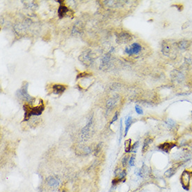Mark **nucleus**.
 I'll return each mask as SVG.
<instances>
[{
  "mask_svg": "<svg viewBox=\"0 0 192 192\" xmlns=\"http://www.w3.org/2000/svg\"><path fill=\"white\" fill-rule=\"evenodd\" d=\"M123 169H122V168L121 167H118L115 170V172H114V173H115V177H118L119 176V175L121 173V172L122 171Z\"/></svg>",
  "mask_w": 192,
  "mask_h": 192,
  "instance_id": "30",
  "label": "nucleus"
},
{
  "mask_svg": "<svg viewBox=\"0 0 192 192\" xmlns=\"http://www.w3.org/2000/svg\"><path fill=\"white\" fill-rule=\"evenodd\" d=\"M117 101H118V98H116V97H112V98H110V99L107 101V103H106L107 110L111 109L115 105V104L116 103Z\"/></svg>",
  "mask_w": 192,
  "mask_h": 192,
  "instance_id": "17",
  "label": "nucleus"
},
{
  "mask_svg": "<svg viewBox=\"0 0 192 192\" xmlns=\"http://www.w3.org/2000/svg\"><path fill=\"white\" fill-rule=\"evenodd\" d=\"M170 50L171 47L169 43H168L166 41H163L162 44V53L166 55V56H169L170 53Z\"/></svg>",
  "mask_w": 192,
  "mask_h": 192,
  "instance_id": "12",
  "label": "nucleus"
},
{
  "mask_svg": "<svg viewBox=\"0 0 192 192\" xmlns=\"http://www.w3.org/2000/svg\"><path fill=\"white\" fill-rule=\"evenodd\" d=\"M135 112L138 114V115H143V110L142 109V108H141L140 105H135Z\"/></svg>",
  "mask_w": 192,
  "mask_h": 192,
  "instance_id": "26",
  "label": "nucleus"
},
{
  "mask_svg": "<svg viewBox=\"0 0 192 192\" xmlns=\"http://www.w3.org/2000/svg\"><path fill=\"white\" fill-rule=\"evenodd\" d=\"M27 85H28V84H27L26 85L22 86V88L20 90H18L17 93H19V95L20 97H22L24 99H25L27 101L30 103L32 101L34 100V99H33L32 97H31L28 94V93H27Z\"/></svg>",
  "mask_w": 192,
  "mask_h": 192,
  "instance_id": "8",
  "label": "nucleus"
},
{
  "mask_svg": "<svg viewBox=\"0 0 192 192\" xmlns=\"http://www.w3.org/2000/svg\"><path fill=\"white\" fill-rule=\"evenodd\" d=\"M167 127H168L169 129H173L175 126H176V123L173 119H168L167 121L166 122Z\"/></svg>",
  "mask_w": 192,
  "mask_h": 192,
  "instance_id": "20",
  "label": "nucleus"
},
{
  "mask_svg": "<svg viewBox=\"0 0 192 192\" xmlns=\"http://www.w3.org/2000/svg\"><path fill=\"white\" fill-rule=\"evenodd\" d=\"M118 115H119V113H118V111L117 112H115V113L114 114V116L113 119H112V120H111V122L110 123V124L111 125V124H113L114 122H115V121H117V119H118Z\"/></svg>",
  "mask_w": 192,
  "mask_h": 192,
  "instance_id": "29",
  "label": "nucleus"
},
{
  "mask_svg": "<svg viewBox=\"0 0 192 192\" xmlns=\"http://www.w3.org/2000/svg\"><path fill=\"white\" fill-rule=\"evenodd\" d=\"M131 147H132V144H131V139H129L125 140L124 142V151L126 153H130L131 152Z\"/></svg>",
  "mask_w": 192,
  "mask_h": 192,
  "instance_id": "19",
  "label": "nucleus"
},
{
  "mask_svg": "<svg viewBox=\"0 0 192 192\" xmlns=\"http://www.w3.org/2000/svg\"><path fill=\"white\" fill-rule=\"evenodd\" d=\"M135 155H132L129 158V166L130 167H133V166H135Z\"/></svg>",
  "mask_w": 192,
  "mask_h": 192,
  "instance_id": "22",
  "label": "nucleus"
},
{
  "mask_svg": "<svg viewBox=\"0 0 192 192\" xmlns=\"http://www.w3.org/2000/svg\"><path fill=\"white\" fill-rule=\"evenodd\" d=\"M114 50H115V48H114L113 47H112L109 52H108V53L105 55L104 57H103V58L102 59L100 69H101L102 67H103V66H105V65H107V64L109 63L110 59V54H111L112 52L114 51Z\"/></svg>",
  "mask_w": 192,
  "mask_h": 192,
  "instance_id": "14",
  "label": "nucleus"
},
{
  "mask_svg": "<svg viewBox=\"0 0 192 192\" xmlns=\"http://www.w3.org/2000/svg\"><path fill=\"white\" fill-rule=\"evenodd\" d=\"M175 146H176V144L174 143L165 142V143H163L162 144L159 145L157 146V148H158V149H159L160 150H162V152L168 154L170 152V150L173 148H175Z\"/></svg>",
  "mask_w": 192,
  "mask_h": 192,
  "instance_id": "7",
  "label": "nucleus"
},
{
  "mask_svg": "<svg viewBox=\"0 0 192 192\" xmlns=\"http://www.w3.org/2000/svg\"><path fill=\"white\" fill-rule=\"evenodd\" d=\"M192 178V170H184L180 176V183L185 191H189Z\"/></svg>",
  "mask_w": 192,
  "mask_h": 192,
  "instance_id": "2",
  "label": "nucleus"
},
{
  "mask_svg": "<svg viewBox=\"0 0 192 192\" xmlns=\"http://www.w3.org/2000/svg\"><path fill=\"white\" fill-rule=\"evenodd\" d=\"M58 2L60 4V5H59V8H58L57 13H58V16H59V17L60 19H61V18H63V17L65 16L66 15V13L69 12L70 10L69 9L67 8L64 4H62L63 1H58Z\"/></svg>",
  "mask_w": 192,
  "mask_h": 192,
  "instance_id": "9",
  "label": "nucleus"
},
{
  "mask_svg": "<svg viewBox=\"0 0 192 192\" xmlns=\"http://www.w3.org/2000/svg\"><path fill=\"white\" fill-rule=\"evenodd\" d=\"M190 42L189 41H186V40H182V41H180L177 43V47L180 49V50H187V48H189L190 46Z\"/></svg>",
  "mask_w": 192,
  "mask_h": 192,
  "instance_id": "16",
  "label": "nucleus"
},
{
  "mask_svg": "<svg viewBox=\"0 0 192 192\" xmlns=\"http://www.w3.org/2000/svg\"><path fill=\"white\" fill-rule=\"evenodd\" d=\"M47 182H48V184L51 187H56L59 185V181L54 177H49L47 179Z\"/></svg>",
  "mask_w": 192,
  "mask_h": 192,
  "instance_id": "18",
  "label": "nucleus"
},
{
  "mask_svg": "<svg viewBox=\"0 0 192 192\" xmlns=\"http://www.w3.org/2000/svg\"><path fill=\"white\" fill-rule=\"evenodd\" d=\"M179 166H180V165L175 164L174 166H173L172 167L169 168L168 170H166V171L164 172V173H163L164 177H166V178H171V177L177 173V169H178Z\"/></svg>",
  "mask_w": 192,
  "mask_h": 192,
  "instance_id": "10",
  "label": "nucleus"
},
{
  "mask_svg": "<svg viewBox=\"0 0 192 192\" xmlns=\"http://www.w3.org/2000/svg\"><path fill=\"white\" fill-rule=\"evenodd\" d=\"M129 158L130 157L129 156V155H125V156H124L123 158H122V162H121V163H122V166L124 168H125L128 165V163H129Z\"/></svg>",
  "mask_w": 192,
  "mask_h": 192,
  "instance_id": "21",
  "label": "nucleus"
},
{
  "mask_svg": "<svg viewBox=\"0 0 192 192\" xmlns=\"http://www.w3.org/2000/svg\"><path fill=\"white\" fill-rule=\"evenodd\" d=\"M119 127H120V129H119V144H120V143H121V140H122V120L121 119L120 120V125H119Z\"/></svg>",
  "mask_w": 192,
  "mask_h": 192,
  "instance_id": "28",
  "label": "nucleus"
},
{
  "mask_svg": "<svg viewBox=\"0 0 192 192\" xmlns=\"http://www.w3.org/2000/svg\"><path fill=\"white\" fill-rule=\"evenodd\" d=\"M153 141H154V138L152 137H148L144 140L143 145V148H142V152L143 154H145L148 152L149 148V145L152 143Z\"/></svg>",
  "mask_w": 192,
  "mask_h": 192,
  "instance_id": "13",
  "label": "nucleus"
},
{
  "mask_svg": "<svg viewBox=\"0 0 192 192\" xmlns=\"http://www.w3.org/2000/svg\"><path fill=\"white\" fill-rule=\"evenodd\" d=\"M101 147H102V143H99V144L96 145V148L94 149V154H95V155H97V154L99 153L101 149Z\"/></svg>",
  "mask_w": 192,
  "mask_h": 192,
  "instance_id": "25",
  "label": "nucleus"
},
{
  "mask_svg": "<svg viewBox=\"0 0 192 192\" xmlns=\"http://www.w3.org/2000/svg\"><path fill=\"white\" fill-rule=\"evenodd\" d=\"M133 124V119H132V117L131 116H129L126 118L125 119V130H124V137H126L128 133V131L129 130V129L131 128V125Z\"/></svg>",
  "mask_w": 192,
  "mask_h": 192,
  "instance_id": "15",
  "label": "nucleus"
},
{
  "mask_svg": "<svg viewBox=\"0 0 192 192\" xmlns=\"http://www.w3.org/2000/svg\"><path fill=\"white\" fill-rule=\"evenodd\" d=\"M173 6L177 7V9H178V11H182V9H183V6H182V5H181V4H175V5H173Z\"/></svg>",
  "mask_w": 192,
  "mask_h": 192,
  "instance_id": "31",
  "label": "nucleus"
},
{
  "mask_svg": "<svg viewBox=\"0 0 192 192\" xmlns=\"http://www.w3.org/2000/svg\"><path fill=\"white\" fill-rule=\"evenodd\" d=\"M93 117L92 115L89 118V120H88V122L86 124L85 127H84L81 131V138L83 140H87V137L89 135V130H90V128H91V126L92 124V121H93Z\"/></svg>",
  "mask_w": 192,
  "mask_h": 192,
  "instance_id": "5",
  "label": "nucleus"
},
{
  "mask_svg": "<svg viewBox=\"0 0 192 192\" xmlns=\"http://www.w3.org/2000/svg\"><path fill=\"white\" fill-rule=\"evenodd\" d=\"M139 147V142L138 141H136L134 144L132 145V147H131V152L133 153H136L137 152V149Z\"/></svg>",
  "mask_w": 192,
  "mask_h": 192,
  "instance_id": "23",
  "label": "nucleus"
},
{
  "mask_svg": "<svg viewBox=\"0 0 192 192\" xmlns=\"http://www.w3.org/2000/svg\"><path fill=\"white\" fill-rule=\"evenodd\" d=\"M141 50H142V47L138 43H133L131 46L125 48L124 52L129 55H133L138 54L141 51Z\"/></svg>",
  "mask_w": 192,
  "mask_h": 192,
  "instance_id": "4",
  "label": "nucleus"
},
{
  "mask_svg": "<svg viewBox=\"0 0 192 192\" xmlns=\"http://www.w3.org/2000/svg\"><path fill=\"white\" fill-rule=\"evenodd\" d=\"M121 182H122V181L119 179V177H115V178H113V180H112V185H113V187H115V186H117V185H118V184L120 183Z\"/></svg>",
  "mask_w": 192,
  "mask_h": 192,
  "instance_id": "24",
  "label": "nucleus"
},
{
  "mask_svg": "<svg viewBox=\"0 0 192 192\" xmlns=\"http://www.w3.org/2000/svg\"><path fill=\"white\" fill-rule=\"evenodd\" d=\"M79 60L86 66L90 65L93 62L94 57L92 56V53L90 50H87L83 52L79 57Z\"/></svg>",
  "mask_w": 192,
  "mask_h": 192,
  "instance_id": "3",
  "label": "nucleus"
},
{
  "mask_svg": "<svg viewBox=\"0 0 192 192\" xmlns=\"http://www.w3.org/2000/svg\"><path fill=\"white\" fill-rule=\"evenodd\" d=\"M131 39L132 36L130 34L126 31H123L117 36V42L119 44H126L129 42Z\"/></svg>",
  "mask_w": 192,
  "mask_h": 192,
  "instance_id": "6",
  "label": "nucleus"
},
{
  "mask_svg": "<svg viewBox=\"0 0 192 192\" xmlns=\"http://www.w3.org/2000/svg\"><path fill=\"white\" fill-rule=\"evenodd\" d=\"M52 92L56 94H60L66 89V85L61 84H55L52 86Z\"/></svg>",
  "mask_w": 192,
  "mask_h": 192,
  "instance_id": "11",
  "label": "nucleus"
},
{
  "mask_svg": "<svg viewBox=\"0 0 192 192\" xmlns=\"http://www.w3.org/2000/svg\"><path fill=\"white\" fill-rule=\"evenodd\" d=\"M24 111H25V116L23 121H27L32 115H41L43 111L45 109V104L44 101L39 99V103L36 106H32L29 103H27L23 105Z\"/></svg>",
  "mask_w": 192,
  "mask_h": 192,
  "instance_id": "1",
  "label": "nucleus"
},
{
  "mask_svg": "<svg viewBox=\"0 0 192 192\" xmlns=\"http://www.w3.org/2000/svg\"><path fill=\"white\" fill-rule=\"evenodd\" d=\"M88 75H91V74H89V73H87V72H83V73L79 74L77 75V78H84V77H87Z\"/></svg>",
  "mask_w": 192,
  "mask_h": 192,
  "instance_id": "27",
  "label": "nucleus"
}]
</instances>
